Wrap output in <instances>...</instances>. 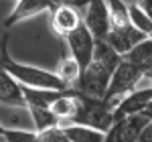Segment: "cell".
<instances>
[{
    "label": "cell",
    "mask_w": 152,
    "mask_h": 142,
    "mask_svg": "<svg viewBox=\"0 0 152 142\" xmlns=\"http://www.w3.org/2000/svg\"><path fill=\"white\" fill-rule=\"evenodd\" d=\"M28 114L33 116V124H35L37 132L49 130V128H55L59 126V120L55 118V114L47 110V108H28Z\"/></svg>",
    "instance_id": "ac0fdd59"
},
{
    "label": "cell",
    "mask_w": 152,
    "mask_h": 142,
    "mask_svg": "<svg viewBox=\"0 0 152 142\" xmlns=\"http://www.w3.org/2000/svg\"><path fill=\"white\" fill-rule=\"evenodd\" d=\"M37 142H71V140L67 138L63 126H55V128H49V130L37 132Z\"/></svg>",
    "instance_id": "d6986e66"
},
{
    "label": "cell",
    "mask_w": 152,
    "mask_h": 142,
    "mask_svg": "<svg viewBox=\"0 0 152 142\" xmlns=\"http://www.w3.org/2000/svg\"><path fill=\"white\" fill-rule=\"evenodd\" d=\"M14 2H16V0H14Z\"/></svg>",
    "instance_id": "f1b7e54d"
},
{
    "label": "cell",
    "mask_w": 152,
    "mask_h": 142,
    "mask_svg": "<svg viewBox=\"0 0 152 142\" xmlns=\"http://www.w3.org/2000/svg\"><path fill=\"white\" fill-rule=\"evenodd\" d=\"M61 2H57V0H16L14 2V8L10 10V14L4 20V29L8 31L14 24L23 23L26 18H33V16L41 14V12H47V10L51 12Z\"/></svg>",
    "instance_id": "ba28073f"
},
{
    "label": "cell",
    "mask_w": 152,
    "mask_h": 142,
    "mask_svg": "<svg viewBox=\"0 0 152 142\" xmlns=\"http://www.w3.org/2000/svg\"><path fill=\"white\" fill-rule=\"evenodd\" d=\"M138 142H152V124L146 128V130L140 134V138H138Z\"/></svg>",
    "instance_id": "7402d4cb"
},
{
    "label": "cell",
    "mask_w": 152,
    "mask_h": 142,
    "mask_svg": "<svg viewBox=\"0 0 152 142\" xmlns=\"http://www.w3.org/2000/svg\"><path fill=\"white\" fill-rule=\"evenodd\" d=\"M24 100H26V110L28 108H47L57 102L63 91H55V89H35V87H23Z\"/></svg>",
    "instance_id": "5bb4252c"
},
{
    "label": "cell",
    "mask_w": 152,
    "mask_h": 142,
    "mask_svg": "<svg viewBox=\"0 0 152 142\" xmlns=\"http://www.w3.org/2000/svg\"><path fill=\"white\" fill-rule=\"evenodd\" d=\"M0 104L26 110V100H24L23 85L4 69H0Z\"/></svg>",
    "instance_id": "7c38bea8"
},
{
    "label": "cell",
    "mask_w": 152,
    "mask_h": 142,
    "mask_svg": "<svg viewBox=\"0 0 152 142\" xmlns=\"http://www.w3.org/2000/svg\"><path fill=\"white\" fill-rule=\"evenodd\" d=\"M6 142H37V132H26V130H12L8 128L6 136H4Z\"/></svg>",
    "instance_id": "ffe728a7"
},
{
    "label": "cell",
    "mask_w": 152,
    "mask_h": 142,
    "mask_svg": "<svg viewBox=\"0 0 152 142\" xmlns=\"http://www.w3.org/2000/svg\"><path fill=\"white\" fill-rule=\"evenodd\" d=\"M65 41H67V51L71 53V57L79 63V67L81 71L91 63L94 59V53H95V37L89 33V29L85 26V23L79 26V29H75L69 37H65Z\"/></svg>",
    "instance_id": "5b68a950"
},
{
    "label": "cell",
    "mask_w": 152,
    "mask_h": 142,
    "mask_svg": "<svg viewBox=\"0 0 152 142\" xmlns=\"http://www.w3.org/2000/svg\"><path fill=\"white\" fill-rule=\"evenodd\" d=\"M83 23L89 29V33L95 37V41H105L110 35V29H112L107 2L105 0H87Z\"/></svg>",
    "instance_id": "8992f818"
},
{
    "label": "cell",
    "mask_w": 152,
    "mask_h": 142,
    "mask_svg": "<svg viewBox=\"0 0 152 142\" xmlns=\"http://www.w3.org/2000/svg\"><path fill=\"white\" fill-rule=\"evenodd\" d=\"M63 130L71 142H105V136H107L104 132L87 128V126H79V124L63 126Z\"/></svg>",
    "instance_id": "2e32d148"
},
{
    "label": "cell",
    "mask_w": 152,
    "mask_h": 142,
    "mask_svg": "<svg viewBox=\"0 0 152 142\" xmlns=\"http://www.w3.org/2000/svg\"><path fill=\"white\" fill-rule=\"evenodd\" d=\"M128 14H130V23H132L134 29H138L146 37H152V18L144 12V8L140 4L128 2Z\"/></svg>",
    "instance_id": "e0dca14e"
},
{
    "label": "cell",
    "mask_w": 152,
    "mask_h": 142,
    "mask_svg": "<svg viewBox=\"0 0 152 142\" xmlns=\"http://www.w3.org/2000/svg\"><path fill=\"white\" fill-rule=\"evenodd\" d=\"M150 37H146L144 33H140L138 29H134L132 24H126V26H112L110 29V35L105 39V43L116 51L118 55H126L130 53L134 47H138L142 41H146Z\"/></svg>",
    "instance_id": "9c48e42d"
},
{
    "label": "cell",
    "mask_w": 152,
    "mask_h": 142,
    "mask_svg": "<svg viewBox=\"0 0 152 142\" xmlns=\"http://www.w3.org/2000/svg\"><path fill=\"white\" fill-rule=\"evenodd\" d=\"M6 132H8V128H6V126H2V124H0V136H2V138H4V136H6Z\"/></svg>",
    "instance_id": "d4e9b609"
},
{
    "label": "cell",
    "mask_w": 152,
    "mask_h": 142,
    "mask_svg": "<svg viewBox=\"0 0 152 142\" xmlns=\"http://www.w3.org/2000/svg\"><path fill=\"white\" fill-rule=\"evenodd\" d=\"M142 79H146V73L140 67H136L134 63H130L122 57L118 69L112 75V81H110V87H107V94H105L104 100L116 108L126 95H130L132 91L138 89L136 85H140Z\"/></svg>",
    "instance_id": "277c9868"
},
{
    "label": "cell",
    "mask_w": 152,
    "mask_h": 142,
    "mask_svg": "<svg viewBox=\"0 0 152 142\" xmlns=\"http://www.w3.org/2000/svg\"><path fill=\"white\" fill-rule=\"evenodd\" d=\"M4 71H8L23 87H35V89H55V91H67L69 87L57 77L55 71H47L41 67H33L20 61H14L12 57L4 61Z\"/></svg>",
    "instance_id": "7a4b0ae2"
},
{
    "label": "cell",
    "mask_w": 152,
    "mask_h": 142,
    "mask_svg": "<svg viewBox=\"0 0 152 142\" xmlns=\"http://www.w3.org/2000/svg\"><path fill=\"white\" fill-rule=\"evenodd\" d=\"M2 142H6V140H2Z\"/></svg>",
    "instance_id": "83f0119b"
},
{
    "label": "cell",
    "mask_w": 152,
    "mask_h": 142,
    "mask_svg": "<svg viewBox=\"0 0 152 142\" xmlns=\"http://www.w3.org/2000/svg\"><path fill=\"white\" fill-rule=\"evenodd\" d=\"M61 4H63V2H61Z\"/></svg>",
    "instance_id": "f546056e"
},
{
    "label": "cell",
    "mask_w": 152,
    "mask_h": 142,
    "mask_svg": "<svg viewBox=\"0 0 152 142\" xmlns=\"http://www.w3.org/2000/svg\"><path fill=\"white\" fill-rule=\"evenodd\" d=\"M136 4H140L142 8H144V12L152 18V0H136Z\"/></svg>",
    "instance_id": "44dd1931"
},
{
    "label": "cell",
    "mask_w": 152,
    "mask_h": 142,
    "mask_svg": "<svg viewBox=\"0 0 152 142\" xmlns=\"http://www.w3.org/2000/svg\"><path fill=\"white\" fill-rule=\"evenodd\" d=\"M146 79H148V81L152 83V71H150V73H148V75H146Z\"/></svg>",
    "instance_id": "484cf974"
},
{
    "label": "cell",
    "mask_w": 152,
    "mask_h": 142,
    "mask_svg": "<svg viewBox=\"0 0 152 142\" xmlns=\"http://www.w3.org/2000/svg\"><path fill=\"white\" fill-rule=\"evenodd\" d=\"M120 61H122V55H118L105 41H97L94 59L81 71V77L73 89L94 100H104L112 81V75L118 69Z\"/></svg>",
    "instance_id": "6da1fadb"
},
{
    "label": "cell",
    "mask_w": 152,
    "mask_h": 142,
    "mask_svg": "<svg viewBox=\"0 0 152 142\" xmlns=\"http://www.w3.org/2000/svg\"><path fill=\"white\" fill-rule=\"evenodd\" d=\"M57 77L61 81L65 83L69 89L75 87V83L79 81V77H81V67H79V63L71 57L69 51H65L63 49V55H61V59H59V65H57Z\"/></svg>",
    "instance_id": "4fadbf2b"
},
{
    "label": "cell",
    "mask_w": 152,
    "mask_h": 142,
    "mask_svg": "<svg viewBox=\"0 0 152 142\" xmlns=\"http://www.w3.org/2000/svg\"><path fill=\"white\" fill-rule=\"evenodd\" d=\"M77 95H79V110L71 124L87 126V128L107 134L114 126V110L116 108L105 100H94V97L81 95L79 91H77Z\"/></svg>",
    "instance_id": "3957f363"
},
{
    "label": "cell",
    "mask_w": 152,
    "mask_h": 142,
    "mask_svg": "<svg viewBox=\"0 0 152 142\" xmlns=\"http://www.w3.org/2000/svg\"><path fill=\"white\" fill-rule=\"evenodd\" d=\"M57 2H63V4H79V2H87V0H57Z\"/></svg>",
    "instance_id": "cb8c5ba5"
},
{
    "label": "cell",
    "mask_w": 152,
    "mask_h": 142,
    "mask_svg": "<svg viewBox=\"0 0 152 142\" xmlns=\"http://www.w3.org/2000/svg\"><path fill=\"white\" fill-rule=\"evenodd\" d=\"M2 140H4V138H2V136H0V142H2Z\"/></svg>",
    "instance_id": "4316f807"
},
{
    "label": "cell",
    "mask_w": 152,
    "mask_h": 142,
    "mask_svg": "<svg viewBox=\"0 0 152 142\" xmlns=\"http://www.w3.org/2000/svg\"><path fill=\"white\" fill-rule=\"evenodd\" d=\"M124 59L130 61V63H134L136 67H140V69L148 75L152 71V37L146 39V41H142L140 45L134 47L130 53H126Z\"/></svg>",
    "instance_id": "9a60e30c"
},
{
    "label": "cell",
    "mask_w": 152,
    "mask_h": 142,
    "mask_svg": "<svg viewBox=\"0 0 152 142\" xmlns=\"http://www.w3.org/2000/svg\"><path fill=\"white\" fill-rule=\"evenodd\" d=\"M152 122L146 120L142 114L122 118V120H118V122H114L112 130L107 132V136H105V142H138L140 134Z\"/></svg>",
    "instance_id": "52a82bcc"
},
{
    "label": "cell",
    "mask_w": 152,
    "mask_h": 142,
    "mask_svg": "<svg viewBox=\"0 0 152 142\" xmlns=\"http://www.w3.org/2000/svg\"><path fill=\"white\" fill-rule=\"evenodd\" d=\"M142 116H144L146 120H150V122H152V102L148 104V106H146V110L142 112Z\"/></svg>",
    "instance_id": "603a6c76"
},
{
    "label": "cell",
    "mask_w": 152,
    "mask_h": 142,
    "mask_svg": "<svg viewBox=\"0 0 152 142\" xmlns=\"http://www.w3.org/2000/svg\"><path fill=\"white\" fill-rule=\"evenodd\" d=\"M150 102H152V85L138 87L136 91L126 95L116 106V110H114V122H118V120H122V118H128V116L142 114Z\"/></svg>",
    "instance_id": "8fae6325"
},
{
    "label": "cell",
    "mask_w": 152,
    "mask_h": 142,
    "mask_svg": "<svg viewBox=\"0 0 152 142\" xmlns=\"http://www.w3.org/2000/svg\"><path fill=\"white\" fill-rule=\"evenodd\" d=\"M83 24V18L79 12L73 8V4H59L51 10V29L59 37H69L75 29Z\"/></svg>",
    "instance_id": "30bf717a"
}]
</instances>
